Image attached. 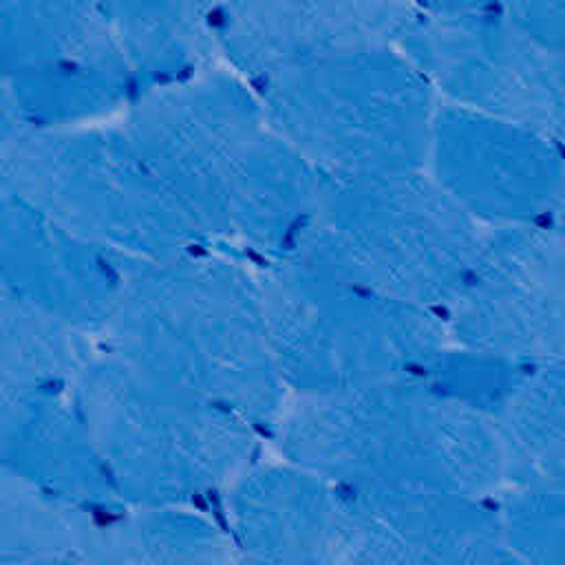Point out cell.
Segmentation results:
<instances>
[{"mask_svg": "<svg viewBox=\"0 0 565 565\" xmlns=\"http://www.w3.org/2000/svg\"><path fill=\"white\" fill-rule=\"evenodd\" d=\"M75 62L115 66L126 73L102 4L0 2L2 79Z\"/></svg>", "mask_w": 565, "mask_h": 565, "instance_id": "20", "label": "cell"}, {"mask_svg": "<svg viewBox=\"0 0 565 565\" xmlns=\"http://www.w3.org/2000/svg\"><path fill=\"white\" fill-rule=\"evenodd\" d=\"M33 565H82L75 556H57V558H49V561H40Z\"/></svg>", "mask_w": 565, "mask_h": 565, "instance_id": "26", "label": "cell"}, {"mask_svg": "<svg viewBox=\"0 0 565 565\" xmlns=\"http://www.w3.org/2000/svg\"><path fill=\"white\" fill-rule=\"evenodd\" d=\"M66 391L121 508H199L260 459L249 422L102 347Z\"/></svg>", "mask_w": 565, "mask_h": 565, "instance_id": "4", "label": "cell"}, {"mask_svg": "<svg viewBox=\"0 0 565 565\" xmlns=\"http://www.w3.org/2000/svg\"><path fill=\"white\" fill-rule=\"evenodd\" d=\"M563 362H525L483 411L501 488L565 490Z\"/></svg>", "mask_w": 565, "mask_h": 565, "instance_id": "17", "label": "cell"}, {"mask_svg": "<svg viewBox=\"0 0 565 565\" xmlns=\"http://www.w3.org/2000/svg\"><path fill=\"white\" fill-rule=\"evenodd\" d=\"M558 139L437 104L424 172L479 227L556 223L565 166Z\"/></svg>", "mask_w": 565, "mask_h": 565, "instance_id": "11", "label": "cell"}, {"mask_svg": "<svg viewBox=\"0 0 565 565\" xmlns=\"http://www.w3.org/2000/svg\"><path fill=\"white\" fill-rule=\"evenodd\" d=\"M274 130L329 179L424 170L439 99L397 49L331 53L252 84Z\"/></svg>", "mask_w": 565, "mask_h": 565, "instance_id": "6", "label": "cell"}, {"mask_svg": "<svg viewBox=\"0 0 565 565\" xmlns=\"http://www.w3.org/2000/svg\"><path fill=\"white\" fill-rule=\"evenodd\" d=\"M415 4L406 2H225L210 26L227 71L258 84L338 51L397 44Z\"/></svg>", "mask_w": 565, "mask_h": 565, "instance_id": "13", "label": "cell"}, {"mask_svg": "<svg viewBox=\"0 0 565 565\" xmlns=\"http://www.w3.org/2000/svg\"><path fill=\"white\" fill-rule=\"evenodd\" d=\"M397 49L441 104L563 141V53L539 44L510 2L415 4Z\"/></svg>", "mask_w": 565, "mask_h": 565, "instance_id": "9", "label": "cell"}, {"mask_svg": "<svg viewBox=\"0 0 565 565\" xmlns=\"http://www.w3.org/2000/svg\"><path fill=\"white\" fill-rule=\"evenodd\" d=\"M95 514L33 490L0 466V565L75 556Z\"/></svg>", "mask_w": 565, "mask_h": 565, "instance_id": "22", "label": "cell"}, {"mask_svg": "<svg viewBox=\"0 0 565 565\" xmlns=\"http://www.w3.org/2000/svg\"><path fill=\"white\" fill-rule=\"evenodd\" d=\"M102 7L135 97L223 66L210 26V4L106 2Z\"/></svg>", "mask_w": 565, "mask_h": 565, "instance_id": "19", "label": "cell"}, {"mask_svg": "<svg viewBox=\"0 0 565 565\" xmlns=\"http://www.w3.org/2000/svg\"><path fill=\"white\" fill-rule=\"evenodd\" d=\"M22 124L15 115L9 88L4 84V79L0 77V152L22 132Z\"/></svg>", "mask_w": 565, "mask_h": 565, "instance_id": "24", "label": "cell"}, {"mask_svg": "<svg viewBox=\"0 0 565 565\" xmlns=\"http://www.w3.org/2000/svg\"><path fill=\"white\" fill-rule=\"evenodd\" d=\"M119 124L207 245L247 247L260 263L291 254L322 177L245 79L221 66L141 93Z\"/></svg>", "mask_w": 565, "mask_h": 565, "instance_id": "1", "label": "cell"}, {"mask_svg": "<svg viewBox=\"0 0 565 565\" xmlns=\"http://www.w3.org/2000/svg\"><path fill=\"white\" fill-rule=\"evenodd\" d=\"M481 236L424 172L329 179L282 260L441 311Z\"/></svg>", "mask_w": 565, "mask_h": 565, "instance_id": "5", "label": "cell"}, {"mask_svg": "<svg viewBox=\"0 0 565 565\" xmlns=\"http://www.w3.org/2000/svg\"><path fill=\"white\" fill-rule=\"evenodd\" d=\"M223 497L243 565H322L344 505L342 486L280 457L258 459Z\"/></svg>", "mask_w": 565, "mask_h": 565, "instance_id": "15", "label": "cell"}, {"mask_svg": "<svg viewBox=\"0 0 565 565\" xmlns=\"http://www.w3.org/2000/svg\"><path fill=\"white\" fill-rule=\"evenodd\" d=\"M0 190L130 263L207 245L119 119L22 130L0 152Z\"/></svg>", "mask_w": 565, "mask_h": 565, "instance_id": "8", "label": "cell"}, {"mask_svg": "<svg viewBox=\"0 0 565 565\" xmlns=\"http://www.w3.org/2000/svg\"><path fill=\"white\" fill-rule=\"evenodd\" d=\"M492 499L344 488L322 565H479L499 543Z\"/></svg>", "mask_w": 565, "mask_h": 565, "instance_id": "12", "label": "cell"}, {"mask_svg": "<svg viewBox=\"0 0 565 565\" xmlns=\"http://www.w3.org/2000/svg\"><path fill=\"white\" fill-rule=\"evenodd\" d=\"M93 351L90 338L0 285V393L66 388Z\"/></svg>", "mask_w": 565, "mask_h": 565, "instance_id": "21", "label": "cell"}, {"mask_svg": "<svg viewBox=\"0 0 565 565\" xmlns=\"http://www.w3.org/2000/svg\"><path fill=\"white\" fill-rule=\"evenodd\" d=\"M267 437L280 459L349 490L481 499L501 490L488 424L422 375L287 397Z\"/></svg>", "mask_w": 565, "mask_h": 565, "instance_id": "3", "label": "cell"}, {"mask_svg": "<svg viewBox=\"0 0 565 565\" xmlns=\"http://www.w3.org/2000/svg\"><path fill=\"white\" fill-rule=\"evenodd\" d=\"M439 316L452 347L521 362H563V221L481 227L477 249Z\"/></svg>", "mask_w": 565, "mask_h": 565, "instance_id": "10", "label": "cell"}, {"mask_svg": "<svg viewBox=\"0 0 565 565\" xmlns=\"http://www.w3.org/2000/svg\"><path fill=\"white\" fill-rule=\"evenodd\" d=\"M0 466L62 503L121 508L66 388L0 393Z\"/></svg>", "mask_w": 565, "mask_h": 565, "instance_id": "16", "label": "cell"}, {"mask_svg": "<svg viewBox=\"0 0 565 565\" xmlns=\"http://www.w3.org/2000/svg\"><path fill=\"white\" fill-rule=\"evenodd\" d=\"M492 503L510 554L527 565H565V490L501 488Z\"/></svg>", "mask_w": 565, "mask_h": 565, "instance_id": "23", "label": "cell"}, {"mask_svg": "<svg viewBox=\"0 0 565 565\" xmlns=\"http://www.w3.org/2000/svg\"><path fill=\"white\" fill-rule=\"evenodd\" d=\"M479 565H527V563H523L521 558L510 554L501 543H497L494 547H490V552L481 558Z\"/></svg>", "mask_w": 565, "mask_h": 565, "instance_id": "25", "label": "cell"}, {"mask_svg": "<svg viewBox=\"0 0 565 565\" xmlns=\"http://www.w3.org/2000/svg\"><path fill=\"white\" fill-rule=\"evenodd\" d=\"M128 265L0 190V285L51 320L99 338Z\"/></svg>", "mask_w": 565, "mask_h": 565, "instance_id": "14", "label": "cell"}, {"mask_svg": "<svg viewBox=\"0 0 565 565\" xmlns=\"http://www.w3.org/2000/svg\"><path fill=\"white\" fill-rule=\"evenodd\" d=\"M99 340L265 437L289 397L267 340L256 265L210 245L130 263Z\"/></svg>", "mask_w": 565, "mask_h": 565, "instance_id": "2", "label": "cell"}, {"mask_svg": "<svg viewBox=\"0 0 565 565\" xmlns=\"http://www.w3.org/2000/svg\"><path fill=\"white\" fill-rule=\"evenodd\" d=\"M271 355L289 397L417 377L448 344L441 316L294 260L256 265Z\"/></svg>", "mask_w": 565, "mask_h": 565, "instance_id": "7", "label": "cell"}, {"mask_svg": "<svg viewBox=\"0 0 565 565\" xmlns=\"http://www.w3.org/2000/svg\"><path fill=\"white\" fill-rule=\"evenodd\" d=\"M75 558L82 565H243L225 525L199 508L97 512Z\"/></svg>", "mask_w": 565, "mask_h": 565, "instance_id": "18", "label": "cell"}]
</instances>
